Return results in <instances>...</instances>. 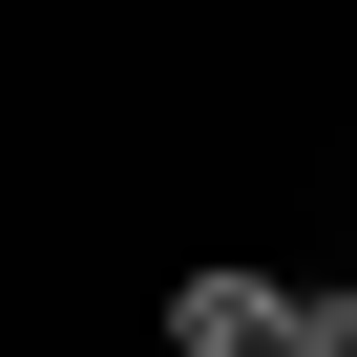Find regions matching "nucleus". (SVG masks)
<instances>
[{"instance_id":"obj_2","label":"nucleus","mask_w":357,"mask_h":357,"mask_svg":"<svg viewBox=\"0 0 357 357\" xmlns=\"http://www.w3.org/2000/svg\"><path fill=\"white\" fill-rule=\"evenodd\" d=\"M273 357H357V273H294V336Z\"/></svg>"},{"instance_id":"obj_1","label":"nucleus","mask_w":357,"mask_h":357,"mask_svg":"<svg viewBox=\"0 0 357 357\" xmlns=\"http://www.w3.org/2000/svg\"><path fill=\"white\" fill-rule=\"evenodd\" d=\"M273 336H294V273H252V252L168 273V357H273Z\"/></svg>"}]
</instances>
